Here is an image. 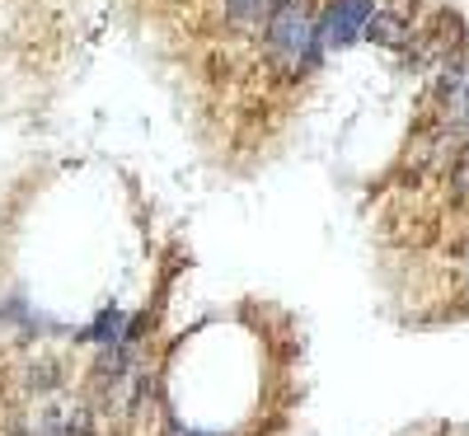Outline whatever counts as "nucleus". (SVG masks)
<instances>
[{"label":"nucleus","mask_w":469,"mask_h":436,"mask_svg":"<svg viewBox=\"0 0 469 436\" xmlns=\"http://www.w3.org/2000/svg\"><path fill=\"white\" fill-rule=\"evenodd\" d=\"M267 57L287 75H306L320 66L324 43H320V14L310 0H273L267 10Z\"/></svg>","instance_id":"f257e3e1"},{"label":"nucleus","mask_w":469,"mask_h":436,"mask_svg":"<svg viewBox=\"0 0 469 436\" xmlns=\"http://www.w3.org/2000/svg\"><path fill=\"white\" fill-rule=\"evenodd\" d=\"M441 117H446V127L456 131L460 141H469V52L460 57H450L441 66Z\"/></svg>","instance_id":"f03ea898"},{"label":"nucleus","mask_w":469,"mask_h":436,"mask_svg":"<svg viewBox=\"0 0 469 436\" xmlns=\"http://www.w3.org/2000/svg\"><path fill=\"white\" fill-rule=\"evenodd\" d=\"M371 10H376V0H333V5L320 14V43H324V52L357 43L366 20H371Z\"/></svg>","instance_id":"7ed1b4c3"},{"label":"nucleus","mask_w":469,"mask_h":436,"mask_svg":"<svg viewBox=\"0 0 469 436\" xmlns=\"http://www.w3.org/2000/svg\"><path fill=\"white\" fill-rule=\"evenodd\" d=\"M362 38H366V43H380V47H409V43H413V20H409V10L399 5V0H390V5H376L371 20H366V28H362Z\"/></svg>","instance_id":"20e7f679"},{"label":"nucleus","mask_w":469,"mask_h":436,"mask_svg":"<svg viewBox=\"0 0 469 436\" xmlns=\"http://www.w3.org/2000/svg\"><path fill=\"white\" fill-rule=\"evenodd\" d=\"M127 314L117 310V305H108V310H99V320L80 333L85 343H94V347H117V343H127Z\"/></svg>","instance_id":"39448f33"},{"label":"nucleus","mask_w":469,"mask_h":436,"mask_svg":"<svg viewBox=\"0 0 469 436\" xmlns=\"http://www.w3.org/2000/svg\"><path fill=\"white\" fill-rule=\"evenodd\" d=\"M221 5H226V14L234 24H258V20H267L273 0H221Z\"/></svg>","instance_id":"423d86ee"}]
</instances>
